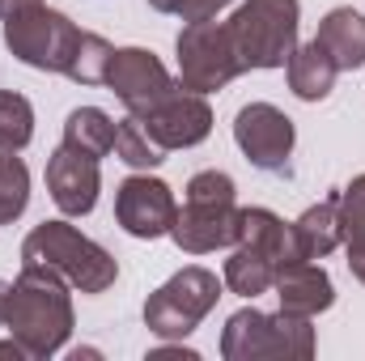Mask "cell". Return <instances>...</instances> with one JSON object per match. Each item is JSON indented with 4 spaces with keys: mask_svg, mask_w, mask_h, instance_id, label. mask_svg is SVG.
Segmentation results:
<instances>
[{
    "mask_svg": "<svg viewBox=\"0 0 365 361\" xmlns=\"http://www.w3.org/2000/svg\"><path fill=\"white\" fill-rule=\"evenodd\" d=\"M4 327L26 349V357H51L73 336V298L68 280L51 268L21 264V276L4 298Z\"/></svg>",
    "mask_w": 365,
    "mask_h": 361,
    "instance_id": "1",
    "label": "cell"
},
{
    "mask_svg": "<svg viewBox=\"0 0 365 361\" xmlns=\"http://www.w3.org/2000/svg\"><path fill=\"white\" fill-rule=\"evenodd\" d=\"M21 264H38V268L60 272L81 293H106L115 285V276H119L115 255L102 251L81 230H73L68 221H43V225H34L26 234V243H21Z\"/></svg>",
    "mask_w": 365,
    "mask_h": 361,
    "instance_id": "2",
    "label": "cell"
},
{
    "mask_svg": "<svg viewBox=\"0 0 365 361\" xmlns=\"http://www.w3.org/2000/svg\"><path fill=\"white\" fill-rule=\"evenodd\" d=\"M242 208L234 200V179L225 171H200L187 183V204L175 213L170 238L179 243L187 255H204L217 247L238 243Z\"/></svg>",
    "mask_w": 365,
    "mask_h": 361,
    "instance_id": "3",
    "label": "cell"
},
{
    "mask_svg": "<svg viewBox=\"0 0 365 361\" xmlns=\"http://www.w3.org/2000/svg\"><path fill=\"white\" fill-rule=\"evenodd\" d=\"M297 0H247L230 21L225 34L242 73L251 68H284L297 47Z\"/></svg>",
    "mask_w": 365,
    "mask_h": 361,
    "instance_id": "4",
    "label": "cell"
},
{
    "mask_svg": "<svg viewBox=\"0 0 365 361\" xmlns=\"http://www.w3.org/2000/svg\"><path fill=\"white\" fill-rule=\"evenodd\" d=\"M221 357L225 361H280V357H314V327L306 315H264V310H238L230 315L221 332Z\"/></svg>",
    "mask_w": 365,
    "mask_h": 361,
    "instance_id": "5",
    "label": "cell"
},
{
    "mask_svg": "<svg viewBox=\"0 0 365 361\" xmlns=\"http://www.w3.org/2000/svg\"><path fill=\"white\" fill-rule=\"evenodd\" d=\"M4 43L30 68L68 73V64L77 56V43H81V30L64 13H56L38 0V4H26V9L4 17Z\"/></svg>",
    "mask_w": 365,
    "mask_h": 361,
    "instance_id": "6",
    "label": "cell"
},
{
    "mask_svg": "<svg viewBox=\"0 0 365 361\" xmlns=\"http://www.w3.org/2000/svg\"><path fill=\"white\" fill-rule=\"evenodd\" d=\"M217 298H221V280L212 272L208 268H182L158 293H149L145 323L162 340H182V336H191L200 327V319L217 306Z\"/></svg>",
    "mask_w": 365,
    "mask_h": 361,
    "instance_id": "7",
    "label": "cell"
},
{
    "mask_svg": "<svg viewBox=\"0 0 365 361\" xmlns=\"http://www.w3.org/2000/svg\"><path fill=\"white\" fill-rule=\"evenodd\" d=\"M242 77V64L234 56V43L225 34V21H187L179 34V81L182 90L212 93Z\"/></svg>",
    "mask_w": 365,
    "mask_h": 361,
    "instance_id": "8",
    "label": "cell"
},
{
    "mask_svg": "<svg viewBox=\"0 0 365 361\" xmlns=\"http://www.w3.org/2000/svg\"><path fill=\"white\" fill-rule=\"evenodd\" d=\"M106 86L115 90V98H119L123 106H128V115L145 119L162 98H170V93L179 90L182 81H175V77L166 73V64H162L153 51H145V47H119V51L110 56Z\"/></svg>",
    "mask_w": 365,
    "mask_h": 361,
    "instance_id": "9",
    "label": "cell"
},
{
    "mask_svg": "<svg viewBox=\"0 0 365 361\" xmlns=\"http://www.w3.org/2000/svg\"><path fill=\"white\" fill-rule=\"evenodd\" d=\"M234 141L251 166L280 175L289 166V153H293V119L272 102H251L234 119Z\"/></svg>",
    "mask_w": 365,
    "mask_h": 361,
    "instance_id": "10",
    "label": "cell"
},
{
    "mask_svg": "<svg viewBox=\"0 0 365 361\" xmlns=\"http://www.w3.org/2000/svg\"><path fill=\"white\" fill-rule=\"evenodd\" d=\"M175 195L162 179H149V175H132V179L119 183L115 191V221L132 234V238H162L175 230Z\"/></svg>",
    "mask_w": 365,
    "mask_h": 361,
    "instance_id": "11",
    "label": "cell"
},
{
    "mask_svg": "<svg viewBox=\"0 0 365 361\" xmlns=\"http://www.w3.org/2000/svg\"><path fill=\"white\" fill-rule=\"evenodd\" d=\"M145 132L153 136V145L158 149H191V145H200L208 132H212V106L204 102V93L195 90H175L170 98H162L145 119Z\"/></svg>",
    "mask_w": 365,
    "mask_h": 361,
    "instance_id": "12",
    "label": "cell"
},
{
    "mask_svg": "<svg viewBox=\"0 0 365 361\" xmlns=\"http://www.w3.org/2000/svg\"><path fill=\"white\" fill-rule=\"evenodd\" d=\"M98 187H102L98 158H86L68 145H60L47 158V191H51V200L64 217H86L98 204Z\"/></svg>",
    "mask_w": 365,
    "mask_h": 361,
    "instance_id": "13",
    "label": "cell"
},
{
    "mask_svg": "<svg viewBox=\"0 0 365 361\" xmlns=\"http://www.w3.org/2000/svg\"><path fill=\"white\" fill-rule=\"evenodd\" d=\"M276 298H280V310L314 319L319 310H327L336 302V289H331V276L319 264L293 260V264H284L276 272Z\"/></svg>",
    "mask_w": 365,
    "mask_h": 361,
    "instance_id": "14",
    "label": "cell"
},
{
    "mask_svg": "<svg viewBox=\"0 0 365 361\" xmlns=\"http://www.w3.org/2000/svg\"><path fill=\"white\" fill-rule=\"evenodd\" d=\"M284 68H289V90L297 93L302 102H323L331 93V86H336V77H340L336 60L327 56V47L319 39L293 47V56H289Z\"/></svg>",
    "mask_w": 365,
    "mask_h": 361,
    "instance_id": "15",
    "label": "cell"
},
{
    "mask_svg": "<svg viewBox=\"0 0 365 361\" xmlns=\"http://www.w3.org/2000/svg\"><path fill=\"white\" fill-rule=\"evenodd\" d=\"M276 272H280V264L268 255V247H259L255 238H238L234 255L225 260V285L238 298H259L276 285Z\"/></svg>",
    "mask_w": 365,
    "mask_h": 361,
    "instance_id": "16",
    "label": "cell"
},
{
    "mask_svg": "<svg viewBox=\"0 0 365 361\" xmlns=\"http://www.w3.org/2000/svg\"><path fill=\"white\" fill-rule=\"evenodd\" d=\"M327 56L336 60V68H361L365 64V17L357 9H331L323 21H319V34H314Z\"/></svg>",
    "mask_w": 365,
    "mask_h": 361,
    "instance_id": "17",
    "label": "cell"
},
{
    "mask_svg": "<svg viewBox=\"0 0 365 361\" xmlns=\"http://www.w3.org/2000/svg\"><path fill=\"white\" fill-rule=\"evenodd\" d=\"M293 238H297V251L302 260H323L340 247V191L327 195L323 204L306 208L297 221H293Z\"/></svg>",
    "mask_w": 365,
    "mask_h": 361,
    "instance_id": "18",
    "label": "cell"
},
{
    "mask_svg": "<svg viewBox=\"0 0 365 361\" xmlns=\"http://www.w3.org/2000/svg\"><path fill=\"white\" fill-rule=\"evenodd\" d=\"M64 145L86 158H106L115 149V119L102 106H77L64 123Z\"/></svg>",
    "mask_w": 365,
    "mask_h": 361,
    "instance_id": "19",
    "label": "cell"
},
{
    "mask_svg": "<svg viewBox=\"0 0 365 361\" xmlns=\"http://www.w3.org/2000/svg\"><path fill=\"white\" fill-rule=\"evenodd\" d=\"M340 243L349 247V268L365 285V175L340 191Z\"/></svg>",
    "mask_w": 365,
    "mask_h": 361,
    "instance_id": "20",
    "label": "cell"
},
{
    "mask_svg": "<svg viewBox=\"0 0 365 361\" xmlns=\"http://www.w3.org/2000/svg\"><path fill=\"white\" fill-rule=\"evenodd\" d=\"M162 153H166V149L153 145V136L145 132V123H140L136 115H128V119L115 123V158L128 162L132 171H153L158 162H166Z\"/></svg>",
    "mask_w": 365,
    "mask_h": 361,
    "instance_id": "21",
    "label": "cell"
},
{
    "mask_svg": "<svg viewBox=\"0 0 365 361\" xmlns=\"http://www.w3.org/2000/svg\"><path fill=\"white\" fill-rule=\"evenodd\" d=\"M30 200V171L13 149H0V225L17 221Z\"/></svg>",
    "mask_w": 365,
    "mask_h": 361,
    "instance_id": "22",
    "label": "cell"
},
{
    "mask_svg": "<svg viewBox=\"0 0 365 361\" xmlns=\"http://www.w3.org/2000/svg\"><path fill=\"white\" fill-rule=\"evenodd\" d=\"M110 56H115V47H110L102 34H90V30H81L77 56H73V64H68V73H64V77H73V81H81V86H106V68H110Z\"/></svg>",
    "mask_w": 365,
    "mask_h": 361,
    "instance_id": "23",
    "label": "cell"
},
{
    "mask_svg": "<svg viewBox=\"0 0 365 361\" xmlns=\"http://www.w3.org/2000/svg\"><path fill=\"white\" fill-rule=\"evenodd\" d=\"M34 136V106L13 90H0V149H26Z\"/></svg>",
    "mask_w": 365,
    "mask_h": 361,
    "instance_id": "24",
    "label": "cell"
},
{
    "mask_svg": "<svg viewBox=\"0 0 365 361\" xmlns=\"http://www.w3.org/2000/svg\"><path fill=\"white\" fill-rule=\"evenodd\" d=\"M158 13H175L182 21H208V17H217L230 0H149Z\"/></svg>",
    "mask_w": 365,
    "mask_h": 361,
    "instance_id": "25",
    "label": "cell"
},
{
    "mask_svg": "<svg viewBox=\"0 0 365 361\" xmlns=\"http://www.w3.org/2000/svg\"><path fill=\"white\" fill-rule=\"evenodd\" d=\"M26 4H38V0H0V17H9V13H17Z\"/></svg>",
    "mask_w": 365,
    "mask_h": 361,
    "instance_id": "26",
    "label": "cell"
},
{
    "mask_svg": "<svg viewBox=\"0 0 365 361\" xmlns=\"http://www.w3.org/2000/svg\"><path fill=\"white\" fill-rule=\"evenodd\" d=\"M0 357H26V349L17 340H9V345H0Z\"/></svg>",
    "mask_w": 365,
    "mask_h": 361,
    "instance_id": "27",
    "label": "cell"
},
{
    "mask_svg": "<svg viewBox=\"0 0 365 361\" xmlns=\"http://www.w3.org/2000/svg\"><path fill=\"white\" fill-rule=\"evenodd\" d=\"M4 298H9V280H0V327H4Z\"/></svg>",
    "mask_w": 365,
    "mask_h": 361,
    "instance_id": "28",
    "label": "cell"
}]
</instances>
